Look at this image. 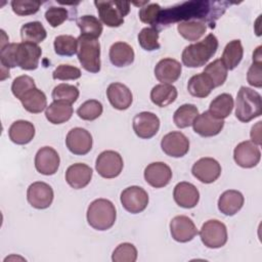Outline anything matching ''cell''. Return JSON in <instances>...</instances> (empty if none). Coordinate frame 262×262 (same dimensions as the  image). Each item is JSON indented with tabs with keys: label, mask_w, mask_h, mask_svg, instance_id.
Masks as SVG:
<instances>
[{
	"label": "cell",
	"mask_w": 262,
	"mask_h": 262,
	"mask_svg": "<svg viewBox=\"0 0 262 262\" xmlns=\"http://www.w3.org/2000/svg\"><path fill=\"white\" fill-rule=\"evenodd\" d=\"M132 127L135 134L142 139L154 137L160 129V119L150 112H141L134 116Z\"/></svg>",
	"instance_id": "14"
},
{
	"label": "cell",
	"mask_w": 262,
	"mask_h": 262,
	"mask_svg": "<svg viewBox=\"0 0 262 262\" xmlns=\"http://www.w3.org/2000/svg\"><path fill=\"white\" fill-rule=\"evenodd\" d=\"M54 51L60 56H72L77 53L78 39L71 35H59L53 42Z\"/></svg>",
	"instance_id": "37"
},
{
	"label": "cell",
	"mask_w": 262,
	"mask_h": 262,
	"mask_svg": "<svg viewBox=\"0 0 262 262\" xmlns=\"http://www.w3.org/2000/svg\"><path fill=\"white\" fill-rule=\"evenodd\" d=\"M47 37L45 28L40 21H30L21 26L20 38L23 42H29L39 44L43 42Z\"/></svg>",
	"instance_id": "34"
},
{
	"label": "cell",
	"mask_w": 262,
	"mask_h": 262,
	"mask_svg": "<svg viewBox=\"0 0 262 262\" xmlns=\"http://www.w3.org/2000/svg\"><path fill=\"white\" fill-rule=\"evenodd\" d=\"M177 31L184 39L188 41H198L205 35L207 26L204 21L183 20L177 25Z\"/></svg>",
	"instance_id": "33"
},
{
	"label": "cell",
	"mask_w": 262,
	"mask_h": 262,
	"mask_svg": "<svg viewBox=\"0 0 262 262\" xmlns=\"http://www.w3.org/2000/svg\"><path fill=\"white\" fill-rule=\"evenodd\" d=\"M161 13H162V8L159 4H157V3L148 4L147 3L145 6H142L139 9L138 15L142 23L147 24V25L157 26L159 23Z\"/></svg>",
	"instance_id": "44"
},
{
	"label": "cell",
	"mask_w": 262,
	"mask_h": 262,
	"mask_svg": "<svg viewBox=\"0 0 262 262\" xmlns=\"http://www.w3.org/2000/svg\"><path fill=\"white\" fill-rule=\"evenodd\" d=\"M69 12L64 7L51 6L45 12V18L47 23L52 27L56 28L68 19Z\"/></svg>",
	"instance_id": "47"
},
{
	"label": "cell",
	"mask_w": 262,
	"mask_h": 262,
	"mask_svg": "<svg viewBox=\"0 0 262 262\" xmlns=\"http://www.w3.org/2000/svg\"><path fill=\"white\" fill-rule=\"evenodd\" d=\"M170 232L174 241L187 243L198 234V229L189 217L179 215L175 216L170 221Z\"/></svg>",
	"instance_id": "19"
},
{
	"label": "cell",
	"mask_w": 262,
	"mask_h": 262,
	"mask_svg": "<svg viewBox=\"0 0 262 262\" xmlns=\"http://www.w3.org/2000/svg\"><path fill=\"white\" fill-rule=\"evenodd\" d=\"M262 114V98L256 90L242 86L235 100V117L243 123H248Z\"/></svg>",
	"instance_id": "3"
},
{
	"label": "cell",
	"mask_w": 262,
	"mask_h": 262,
	"mask_svg": "<svg viewBox=\"0 0 262 262\" xmlns=\"http://www.w3.org/2000/svg\"><path fill=\"white\" fill-rule=\"evenodd\" d=\"M161 147L169 157L182 158L189 150V139L180 131H172L163 136Z\"/></svg>",
	"instance_id": "13"
},
{
	"label": "cell",
	"mask_w": 262,
	"mask_h": 262,
	"mask_svg": "<svg viewBox=\"0 0 262 262\" xmlns=\"http://www.w3.org/2000/svg\"><path fill=\"white\" fill-rule=\"evenodd\" d=\"M77 55L82 68L89 73L100 71V43L97 39L80 35Z\"/></svg>",
	"instance_id": "5"
},
{
	"label": "cell",
	"mask_w": 262,
	"mask_h": 262,
	"mask_svg": "<svg viewBox=\"0 0 262 262\" xmlns=\"http://www.w3.org/2000/svg\"><path fill=\"white\" fill-rule=\"evenodd\" d=\"M199 233L202 243L210 249H218L223 247L228 237L226 225L217 219L206 221L202 225Z\"/></svg>",
	"instance_id": "7"
},
{
	"label": "cell",
	"mask_w": 262,
	"mask_h": 262,
	"mask_svg": "<svg viewBox=\"0 0 262 262\" xmlns=\"http://www.w3.org/2000/svg\"><path fill=\"white\" fill-rule=\"evenodd\" d=\"M92 169L83 163L71 165L66 171V181L74 189H82L86 187L92 178Z\"/></svg>",
	"instance_id": "23"
},
{
	"label": "cell",
	"mask_w": 262,
	"mask_h": 262,
	"mask_svg": "<svg viewBox=\"0 0 262 262\" xmlns=\"http://www.w3.org/2000/svg\"><path fill=\"white\" fill-rule=\"evenodd\" d=\"M218 39L214 34H208L205 39L186 46L181 54L182 63L187 68L205 66L216 53Z\"/></svg>",
	"instance_id": "2"
},
{
	"label": "cell",
	"mask_w": 262,
	"mask_h": 262,
	"mask_svg": "<svg viewBox=\"0 0 262 262\" xmlns=\"http://www.w3.org/2000/svg\"><path fill=\"white\" fill-rule=\"evenodd\" d=\"M106 96L112 106L119 111L129 108L133 101L131 90L124 84L115 82L108 85L106 89Z\"/></svg>",
	"instance_id": "21"
},
{
	"label": "cell",
	"mask_w": 262,
	"mask_h": 262,
	"mask_svg": "<svg viewBox=\"0 0 262 262\" xmlns=\"http://www.w3.org/2000/svg\"><path fill=\"white\" fill-rule=\"evenodd\" d=\"M137 254V249L133 244L123 243L114 250L112 260L114 262H135Z\"/></svg>",
	"instance_id": "42"
},
{
	"label": "cell",
	"mask_w": 262,
	"mask_h": 262,
	"mask_svg": "<svg viewBox=\"0 0 262 262\" xmlns=\"http://www.w3.org/2000/svg\"><path fill=\"white\" fill-rule=\"evenodd\" d=\"M79 94V89L76 86L67 83H60L53 88L51 96L53 101H64L72 104L78 99Z\"/></svg>",
	"instance_id": "38"
},
{
	"label": "cell",
	"mask_w": 262,
	"mask_h": 262,
	"mask_svg": "<svg viewBox=\"0 0 262 262\" xmlns=\"http://www.w3.org/2000/svg\"><path fill=\"white\" fill-rule=\"evenodd\" d=\"M74 113L72 104L64 101H53L45 110V117L49 123L59 125L68 122Z\"/></svg>",
	"instance_id": "27"
},
{
	"label": "cell",
	"mask_w": 262,
	"mask_h": 262,
	"mask_svg": "<svg viewBox=\"0 0 262 262\" xmlns=\"http://www.w3.org/2000/svg\"><path fill=\"white\" fill-rule=\"evenodd\" d=\"M92 135L84 128L76 127L69 131L66 137V145L68 149L77 156H84L92 148Z\"/></svg>",
	"instance_id": "12"
},
{
	"label": "cell",
	"mask_w": 262,
	"mask_h": 262,
	"mask_svg": "<svg viewBox=\"0 0 262 262\" xmlns=\"http://www.w3.org/2000/svg\"><path fill=\"white\" fill-rule=\"evenodd\" d=\"M123 208L131 214H138L148 205V194L140 186L132 185L125 188L120 196Z\"/></svg>",
	"instance_id": "9"
},
{
	"label": "cell",
	"mask_w": 262,
	"mask_h": 262,
	"mask_svg": "<svg viewBox=\"0 0 262 262\" xmlns=\"http://www.w3.org/2000/svg\"><path fill=\"white\" fill-rule=\"evenodd\" d=\"M123 159L115 150H104L100 152L95 162L97 173L106 179L118 177L123 170Z\"/></svg>",
	"instance_id": "8"
},
{
	"label": "cell",
	"mask_w": 262,
	"mask_h": 262,
	"mask_svg": "<svg viewBox=\"0 0 262 262\" xmlns=\"http://www.w3.org/2000/svg\"><path fill=\"white\" fill-rule=\"evenodd\" d=\"M244 56V48L241 40L229 41L223 49L220 60L226 67L227 70L235 69Z\"/></svg>",
	"instance_id": "31"
},
{
	"label": "cell",
	"mask_w": 262,
	"mask_h": 262,
	"mask_svg": "<svg viewBox=\"0 0 262 262\" xmlns=\"http://www.w3.org/2000/svg\"><path fill=\"white\" fill-rule=\"evenodd\" d=\"M233 160L242 168L250 169L256 167L261 160L259 145L251 140L239 142L233 150Z\"/></svg>",
	"instance_id": "11"
},
{
	"label": "cell",
	"mask_w": 262,
	"mask_h": 262,
	"mask_svg": "<svg viewBox=\"0 0 262 262\" xmlns=\"http://www.w3.org/2000/svg\"><path fill=\"white\" fill-rule=\"evenodd\" d=\"M111 62L118 68H123L130 66L134 61V50L126 42H116L114 43L108 52Z\"/></svg>",
	"instance_id": "26"
},
{
	"label": "cell",
	"mask_w": 262,
	"mask_h": 262,
	"mask_svg": "<svg viewBox=\"0 0 262 262\" xmlns=\"http://www.w3.org/2000/svg\"><path fill=\"white\" fill-rule=\"evenodd\" d=\"M60 158L57 151L51 146L41 147L35 156V168L42 175H53L57 172Z\"/></svg>",
	"instance_id": "16"
},
{
	"label": "cell",
	"mask_w": 262,
	"mask_h": 262,
	"mask_svg": "<svg viewBox=\"0 0 262 262\" xmlns=\"http://www.w3.org/2000/svg\"><path fill=\"white\" fill-rule=\"evenodd\" d=\"M245 198L241 191L228 189L222 192L219 196L218 209L226 216H233L243 208Z\"/></svg>",
	"instance_id": "24"
},
{
	"label": "cell",
	"mask_w": 262,
	"mask_h": 262,
	"mask_svg": "<svg viewBox=\"0 0 262 262\" xmlns=\"http://www.w3.org/2000/svg\"><path fill=\"white\" fill-rule=\"evenodd\" d=\"M87 222L96 230H107L116 222L115 205L106 199H97L90 203L87 209Z\"/></svg>",
	"instance_id": "4"
},
{
	"label": "cell",
	"mask_w": 262,
	"mask_h": 262,
	"mask_svg": "<svg viewBox=\"0 0 262 262\" xmlns=\"http://www.w3.org/2000/svg\"><path fill=\"white\" fill-rule=\"evenodd\" d=\"M177 89L172 84H158L150 91V100L154 104L165 107L173 103L177 98Z\"/></svg>",
	"instance_id": "28"
},
{
	"label": "cell",
	"mask_w": 262,
	"mask_h": 262,
	"mask_svg": "<svg viewBox=\"0 0 262 262\" xmlns=\"http://www.w3.org/2000/svg\"><path fill=\"white\" fill-rule=\"evenodd\" d=\"M233 106L232 95L229 93H221L211 101L209 112L216 118L224 120L231 114Z\"/></svg>",
	"instance_id": "32"
},
{
	"label": "cell",
	"mask_w": 262,
	"mask_h": 262,
	"mask_svg": "<svg viewBox=\"0 0 262 262\" xmlns=\"http://www.w3.org/2000/svg\"><path fill=\"white\" fill-rule=\"evenodd\" d=\"M182 67L174 58L166 57L161 59L155 67V77L162 84H172L176 82L181 75Z\"/></svg>",
	"instance_id": "20"
},
{
	"label": "cell",
	"mask_w": 262,
	"mask_h": 262,
	"mask_svg": "<svg viewBox=\"0 0 262 262\" xmlns=\"http://www.w3.org/2000/svg\"><path fill=\"white\" fill-rule=\"evenodd\" d=\"M262 61L253 60V63L250 66L247 73L248 83L256 88L262 87Z\"/></svg>",
	"instance_id": "48"
},
{
	"label": "cell",
	"mask_w": 262,
	"mask_h": 262,
	"mask_svg": "<svg viewBox=\"0 0 262 262\" xmlns=\"http://www.w3.org/2000/svg\"><path fill=\"white\" fill-rule=\"evenodd\" d=\"M214 88L215 86L213 82L205 73L193 75L187 83V90L189 94L198 98L207 97Z\"/></svg>",
	"instance_id": "29"
},
{
	"label": "cell",
	"mask_w": 262,
	"mask_h": 262,
	"mask_svg": "<svg viewBox=\"0 0 262 262\" xmlns=\"http://www.w3.org/2000/svg\"><path fill=\"white\" fill-rule=\"evenodd\" d=\"M81 70L77 67L70 64H59L52 73V78L54 80H77L81 77Z\"/></svg>",
	"instance_id": "46"
},
{
	"label": "cell",
	"mask_w": 262,
	"mask_h": 262,
	"mask_svg": "<svg viewBox=\"0 0 262 262\" xmlns=\"http://www.w3.org/2000/svg\"><path fill=\"white\" fill-rule=\"evenodd\" d=\"M10 4L13 12L19 16L35 14L41 6L40 1L33 0H13Z\"/></svg>",
	"instance_id": "45"
},
{
	"label": "cell",
	"mask_w": 262,
	"mask_h": 262,
	"mask_svg": "<svg viewBox=\"0 0 262 262\" xmlns=\"http://www.w3.org/2000/svg\"><path fill=\"white\" fill-rule=\"evenodd\" d=\"M261 121L257 122L256 125H254L251 129V141L254 142L255 144L257 145H260L261 144Z\"/></svg>",
	"instance_id": "49"
},
{
	"label": "cell",
	"mask_w": 262,
	"mask_h": 262,
	"mask_svg": "<svg viewBox=\"0 0 262 262\" xmlns=\"http://www.w3.org/2000/svg\"><path fill=\"white\" fill-rule=\"evenodd\" d=\"M41 55L42 50L37 44L10 43L1 48L0 61L6 70L18 67L25 71H33L38 68Z\"/></svg>",
	"instance_id": "1"
},
{
	"label": "cell",
	"mask_w": 262,
	"mask_h": 262,
	"mask_svg": "<svg viewBox=\"0 0 262 262\" xmlns=\"http://www.w3.org/2000/svg\"><path fill=\"white\" fill-rule=\"evenodd\" d=\"M227 71L228 70L220 59H215L204 69L203 73L211 79L215 87H219L226 81Z\"/></svg>",
	"instance_id": "39"
},
{
	"label": "cell",
	"mask_w": 262,
	"mask_h": 262,
	"mask_svg": "<svg viewBox=\"0 0 262 262\" xmlns=\"http://www.w3.org/2000/svg\"><path fill=\"white\" fill-rule=\"evenodd\" d=\"M199 115V110L194 104L185 103L180 105L173 115V122L176 127L183 129L192 125Z\"/></svg>",
	"instance_id": "35"
},
{
	"label": "cell",
	"mask_w": 262,
	"mask_h": 262,
	"mask_svg": "<svg viewBox=\"0 0 262 262\" xmlns=\"http://www.w3.org/2000/svg\"><path fill=\"white\" fill-rule=\"evenodd\" d=\"M35 126L33 123L25 120L13 122L8 129L9 139L18 145H24L32 141L35 136Z\"/></svg>",
	"instance_id": "25"
},
{
	"label": "cell",
	"mask_w": 262,
	"mask_h": 262,
	"mask_svg": "<svg viewBox=\"0 0 262 262\" xmlns=\"http://www.w3.org/2000/svg\"><path fill=\"white\" fill-rule=\"evenodd\" d=\"M145 181L155 188H162L168 185L172 179L171 168L164 162H154L144 169Z\"/></svg>",
	"instance_id": "18"
},
{
	"label": "cell",
	"mask_w": 262,
	"mask_h": 262,
	"mask_svg": "<svg viewBox=\"0 0 262 262\" xmlns=\"http://www.w3.org/2000/svg\"><path fill=\"white\" fill-rule=\"evenodd\" d=\"M193 131L202 137L218 135L224 127V120L216 118L209 111L199 114L192 123Z\"/></svg>",
	"instance_id": "17"
},
{
	"label": "cell",
	"mask_w": 262,
	"mask_h": 262,
	"mask_svg": "<svg viewBox=\"0 0 262 262\" xmlns=\"http://www.w3.org/2000/svg\"><path fill=\"white\" fill-rule=\"evenodd\" d=\"M103 106L100 101L96 99H89L83 102L77 110V115L80 119L85 121H94L101 116Z\"/></svg>",
	"instance_id": "40"
},
{
	"label": "cell",
	"mask_w": 262,
	"mask_h": 262,
	"mask_svg": "<svg viewBox=\"0 0 262 262\" xmlns=\"http://www.w3.org/2000/svg\"><path fill=\"white\" fill-rule=\"evenodd\" d=\"M54 193L52 187L43 182L36 181L30 184L27 190V200L29 204L38 210L47 209L53 202Z\"/></svg>",
	"instance_id": "10"
},
{
	"label": "cell",
	"mask_w": 262,
	"mask_h": 262,
	"mask_svg": "<svg viewBox=\"0 0 262 262\" xmlns=\"http://www.w3.org/2000/svg\"><path fill=\"white\" fill-rule=\"evenodd\" d=\"M19 100L24 108L32 114H39L47 107L46 95L37 87L28 91Z\"/></svg>",
	"instance_id": "30"
},
{
	"label": "cell",
	"mask_w": 262,
	"mask_h": 262,
	"mask_svg": "<svg viewBox=\"0 0 262 262\" xmlns=\"http://www.w3.org/2000/svg\"><path fill=\"white\" fill-rule=\"evenodd\" d=\"M191 173L201 182L209 184L219 178L221 174V166L219 162L213 158H201L193 164Z\"/></svg>",
	"instance_id": "15"
},
{
	"label": "cell",
	"mask_w": 262,
	"mask_h": 262,
	"mask_svg": "<svg viewBox=\"0 0 262 262\" xmlns=\"http://www.w3.org/2000/svg\"><path fill=\"white\" fill-rule=\"evenodd\" d=\"M33 88H36L35 81L32 77L28 75H21L16 77L11 84L12 94L17 99H20L28 91H30Z\"/></svg>",
	"instance_id": "43"
},
{
	"label": "cell",
	"mask_w": 262,
	"mask_h": 262,
	"mask_svg": "<svg viewBox=\"0 0 262 262\" xmlns=\"http://www.w3.org/2000/svg\"><path fill=\"white\" fill-rule=\"evenodd\" d=\"M138 43L146 51H154L160 48L159 30L156 28H143L138 34Z\"/></svg>",
	"instance_id": "41"
},
{
	"label": "cell",
	"mask_w": 262,
	"mask_h": 262,
	"mask_svg": "<svg viewBox=\"0 0 262 262\" xmlns=\"http://www.w3.org/2000/svg\"><path fill=\"white\" fill-rule=\"evenodd\" d=\"M173 199L179 207L191 209L198 205L200 201V192L192 183L182 181L175 185Z\"/></svg>",
	"instance_id": "22"
},
{
	"label": "cell",
	"mask_w": 262,
	"mask_h": 262,
	"mask_svg": "<svg viewBox=\"0 0 262 262\" xmlns=\"http://www.w3.org/2000/svg\"><path fill=\"white\" fill-rule=\"evenodd\" d=\"M100 20L110 28H118L130 11V3L122 1H94Z\"/></svg>",
	"instance_id": "6"
},
{
	"label": "cell",
	"mask_w": 262,
	"mask_h": 262,
	"mask_svg": "<svg viewBox=\"0 0 262 262\" xmlns=\"http://www.w3.org/2000/svg\"><path fill=\"white\" fill-rule=\"evenodd\" d=\"M77 26L81 31V35L93 39L100 37L102 33L101 21L93 15H83L77 19Z\"/></svg>",
	"instance_id": "36"
}]
</instances>
